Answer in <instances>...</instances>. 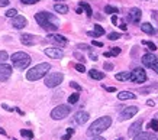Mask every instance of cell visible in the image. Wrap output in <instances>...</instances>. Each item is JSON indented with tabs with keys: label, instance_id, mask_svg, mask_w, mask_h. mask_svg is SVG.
<instances>
[{
	"label": "cell",
	"instance_id": "1",
	"mask_svg": "<svg viewBox=\"0 0 158 140\" xmlns=\"http://www.w3.org/2000/svg\"><path fill=\"white\" fill-rule=\"evenodd\" d=\"M35 20L38 22V25L42 29L48 30V32H55L60 28V22L54 15L48 13V12H39L35 15Z\"/></svg>",
	"mask_w": 158,
	"mask_h": 140
},
{
	"label": "cell",
	"instance_id": "2",
	"mask_svg": "<svg viewBox=\"0 0 158 140\" xmlns=\"http://www.w3.org/2000/svg\"><path fill=\"white\" fill-rule=\"evenodd\" d=\"M112 124V119L109 116H103L100 119H97L94 123H91V126L87 130V136L89 137H96V136L102 134L105 130H107Z\"/></svg>",
	"mask_w": 158,
	"mask_h": 140
},
{
	"label": "cell",
	"instance_id": "3",
	"mask_svg": "<svg viewBox=\"0 0 158 140\" xmlns=\"http://www.w3.org/2000/svg\"><path fill=\"white\" fill-rule=\"evenodd\" d=\"M49 69H51V65L48 62L38 64V65H35L34 68L29 69L28 74H26V78H28V81H38V80L48 75Z\"/></svg>",
	"mask_w": 158,
	"mask_h": 140
},
{
	"label": "cell",
	"instance_id": "4",
	"mask_svg": "<svg viewBox=\"0 0 158 140\" xmlns=\"http://www.w3.org/2000/svg\"><path fill=\"white\" fill-rule=\"evenodd\" d=\"M10 61L13 64L15 68H18V69H25V68L29 67V64H31V56H29L28 53L25 52H15L12 56H10Z\"/></svg>",
	"mask_w": 158,
	"mask_h": 140
},
{
	"label": "cell",
	"instance_id": "5",
	"mask_svg": "<svg viewBox=\"0 0 158 140\" xmlns=\"http://www.w3.org/2000/svg\"><path fill=\"white\" fill-rule=\"evenodd\" d=\"M62 80H64V75L61 72H51L45 77V85L48 88H55L61 84Z\"/></svg>",
	"mask_w": 158,
	"mask_h": 140
},
{
	"label": "cell",
	"instance_id": "6",
	"mask_svg": "<svg viewBox=\"0 0 158 140\" xmlns=\"http://www.w3.org/2000/svg\"><path fill=\"white\" fill-rule=\"evenodd\" d=\"M70 111H71V107L61 104V106H57L52 111H51V117H52L54 120H62V119L68 117Z\"/></svg>",
	"mask_w": 158,
	"mask_h": 140
},
{
	"label": "cell",
	"instance_id": "7",
	"mask_svg": "<svg viewBox=\"0 0 158 140\" xmlns=\"http://www.w3.org/2000/svg\"><path fill=\"white\" fill-rule=\"evenodd\" d=\"M131 81L132 82H136V84H141V82H145L147 81V74L142 68H136L131 72Z\"/></svg>",
	"mask_w": 158,
	"mask_h": 140
},
{
	"label": "cell",
	"instance_id": "8",
	"mask_svg": "<svg viewBox=\"0 0 158 140\" xmlns=\"http://www.w3.org/2000/svg\"><path fill=\"white\" fill-rule=\"evenodd\" d=\"M138 113V107H126L122 113L119 114V121H125V120H128V119H131V117H134L135 114Z\"/></svg>",
	"mask_w": 158,
	"mask_h": 140
},
{
	"label": "cell",
	"instance_id": "9",
	"mask_svg": "<svg viewBox=\"0 0 158 140\" xmlns=\"http://www.w3.org/2000/svg\"><path fill=\"white\" fill-rule=\"evenodd\" d=\"M10 75H12V67L5 62L0 64V81L2 82L7 81L10 78Z\"/></svg>",
	"mask_w": 158,
	"mask_h": 140
},
{
	"label": "cell",
	"instance_id": "10",
	"mask_svg": "<svg viewBox=\"0 0 158 140\" xmlns=\"http://www.w3.org/2000/svg\"><path fill=\"white\" fill-rule=\"evenodd\" d=\"M44 52H45V55H48L49 58L52 59H61L64 56V52L60 48H47Z\"/></svg>",
	"mask_w": 158,
	"mask_h": 140
},
{
	"label": "cell",
	"instance_id": "11",
	"mask_svg": "<svg viewBox=\"0 0 158 140\" xmlns=\"http://www.w3.org/2000/svg\"><path fill=\"white\" fill-rule=\"evenodd\" d=\"M128 18H129V22H132V23H139V20L142 18V12H141V9H138V7H132V9L129 10Z\"/></svg>",
	"mask_w": 158,
	"mask_h": 140
},
{
	"label": "cell",
	"instance_id": "12",
	"mask_svg": "<svg viewBox=\"0 0 158 140\" xmlns=\"http://www.w3.org/2000/svg\"><path fill=\"white\" fill-rule=\"evenodd\" d=\"M141 129H142V120H136L134 124L129 127V130H128V136L129 137H135V136H138L141 133Z\"/></svg>",
	"mask_w": 158,
	"mask_h": 140
},
{
	"label": "cell",
	"instance_id": "13",
	"mask_svg": "<svg viewBox=\"0 0 158 140\" xmlns=\"http://www.w3.org/2000/svg\"><path fill=\"white\" fill-rule=\"evenodd\" d=\"M26 25H28V20H26L25 16H16L12 20V26H13L15 29H23Z\"/></svg>",
	"mask_w": 158,
	"mask_h": 140
},
{
	"label": "cell",
	"instance_id": "14",
	"mask_svg": "<svg viewBox=\"0 0 158 140\" xmlns=\"http://www.w3.org/2000/svg\"><path fill=\"white\" fill-rule=\"evenodd\" d=\"M20 42L23 45H26V46H32V45L36 44V36H34L31 33H23L20 35Z\"/></svg>",
	"mask_w": 158,
	"mask_h": 140
},
{
	"label": "cell",
	"instance_id": "15",
	"mask_svg": "<svg viewBox=\"0 0 158 140\" xmlns=\"http://www.w3.org/2000/svg\"><path fill=\"white\" fill-rule=\"evenodd\" d=\"M157 56L155 55H152V53H145L144 56H142V64H144L145 67L148 68H152L154 64H157Z\"/></svg>",
	"mask_w": 158,
	"mask_h": 140
},
{
	"label": "cell",
	"instance_id": "16",
	"mask_svg": "<svg viewBox=\"0 0 158 140\" xmlns=\"http://www.w3.org/2000/svg\"><path fill=\"white\" fill-rule=\"evenodd\" d=\"M48 39L51 42H54V44L60 45V48L67 45V39H65V36H62V35H49Z\"/></svg>",
	"mask_w": 158,
	"mask_h": 140
},
{
	"label": "cell",
	"instance_id": "17",
	"mask_svg": "<svg viewBox=\"0 0 158 140\" xmlns=\"http://www.w3.org/2000/svg\"><path fill=\"white\" fill-rule=\"evenodd\" d=\"M89 113L86 111H77L76 114H74V121H76L77 124H84L87 120H89Z\"/></svg>",
	"mask_w": 158,
	"mask_h": 140
},
{
	"label": "cell",
	"instance_id": "18",
	"mask_svg": "<svg viewBox=\"0 0 158 140\" xmlns=\"http://www.w3.org/2000/svg\"><path fill=\"white\" fill-rule=\"evenodd\" d=\"M134 140H157L154 133H148V131H141L138 136H135Z\"/></svg>",
	"mask_w": 158,
	"mask_h": 140
},
{
	"label": "cell",
	"instance_id": "19",
	"mask_svg": "<svg viewBox=\"0 0 158 140\" xmlns=\"http://www.w3.org/2000/svg\"><path fill=\"white\" fill-rule=\"evenodd\" d=\"M118 98H119V100H135L136 95L131 91H120L119 94H118Z\"/></svg>",
	"mask_w": 158,
	"mask_h": 140
},
{
	"label": "cell",
	"instance_id": "20",
	"mask_svg": "<svg viewBox=\"0 0 158 140\" xmlns=\"http://www.w3.org/2000/svg\"><path fill=\"white\" fill-rule=\"evenodd\" d=\"M141 30H142V32H145V33H148V35H154V33H155V29H154V26L151 23H142V25H141Z\"/></svg>",
	"mask_w": 158,
	"mask_h": 140
},
{
	"label": "cell",
	"instance_id": "21",
	"mask_svg": "<svg viewBox=\"0 0 158 140\" xmlns=\"http://www.w3.org/2000/svg\"><path fill=\"white\" fill-rule=\"evenodd\" d=\"M89 75H90V78H93V80H103V78H105V74L100 72V71H97V69H90V71H89Z\"/></svg>",
	"mask_w": 158,
	"mask_h": 140
},
{
	"label": "cell",
	"instance_id": "22",
	"mask_svg": "<svg viewBox=\"0 0 158 140\" xmlns=\"http://www.w3.org/2000/svg\"><path fill=\"white\" fill-rule=\"evenodd\" d=\"M80 7H83V10L86 12V15L89 16V18L93 16V10H91V7H90L89 3H86V2H80Z\"/></svg>",
	"mask_w": 158,
	"mask_h": 140
},
{
	"label": "cell",
	"instance_id": "23",
	"mask_svg": "<svg viewBox=\"0 0 158 140\" xmlns=\"http://www.w3.org/2000/svg\"><path fill=\"white\" fill-rule=\"evenodd\" d=\"M115 78L118 80V81H128V80H131V72H129V71H126V72L116 74Z\"/></svg>",
	"mask_w": 158,
	"mask_h": 140
},
{
	"label": "cell",
	"instance_id": "24",
	"mask_svg": "<svg viewBox=\"0 0 158 140\" xmlns=\"http://www.w3.org/2000/svg\"><path fill=\"white\" fill-rule=\"evenodd\" d=\"M54 9H55V12H57V13H62V15H64V13H67V12H68V6L60 5V3H58V5L54 6Z\"/></svg>",
	"mask_w": 158,
	"mask_h": 140
},
{
	"label": "cell",
	"instance_id": "25",
	"mask_svg": "<svg viewBox=\"0 0 158 140\" xmlns=\"http://www.w3.org/2000/svg\"><path fill=\"white\" fill-rule=\"evenodd\" d=\"M148 127H149V129H151L152 131H155V133H157V131H158V120H157V119H152V120L149 121Z\"/></svg>",
	"mask_w": 158,
	"mask_h": 140
},
{
	"label": "cell",
	"instance_id": "26",
	"mask_svg": "<svg viewBox=\"0 0 158 140\" xmlns=\"http://www.w3.org/2000/svg\"><path fill=\"white\" fill-rule=\"evenodd\" d=\"M78 98H80V94H78V92H74V94H71V95L68 97V103H70V104H76V103L78 101Z\"/></svg>",
	"mask_w": 158,
	"mask_h": 140
},
{
	"label": "cell",
	"instance_id": "27",
	"mask_svg": "<svg viewBox=\"0 0 158 140\" xmlns=\"http://www.w3.org/2000/svg\"><path fill=\"white\" fill-rule=\"evenodd\" d=\"M105 12L106 13H112V15H116V13H119V9L118 7H113V6H106L105 7Z\"/></svg>",
	"mask_w": 158,
	"mask_h": 140
},
{
	"label": "cell",
	"instance_id": "28",
	"mask_svg": "<svg viewBox=\"0 0 158 140\" xmlns=\"http://www.w3.org/2000/svg\"><path fill=\"white\" fill-rule=\"evenodd\" d=\"M120 36H122V35L118 33V32H112V33H109V36H107V38H109V41H118Z\"/></svg>",
	"mask_w": 158,
	"mask_h": 140
},
{
	"label": "cell",
	"instance_id": "29",
	"mask_svg": "<svg viewBox=\"0 0 158 140\" xmlns=\"http://www.w3.org/2000/svg\"><path fill=\"white\" fill-rule=\"evenodd\" d=\"M142 45H147L149 51H155V49H157L155 44H152V42H149V41H142Z\"/></svg>",
	"mask_w": 158,
	"mask_h": 140
},
{
	"label": "cell",
	"instance_id": "30",
	"mask_svg": "<svg viewBox=\"0 0 158 140\" xmlns=\"http://www.w3.org/2000/svg\"><path fill=\"white\" fill-rule=\"evenodd\" d=\"M6 16H7V18H16V16H18V10L16 9H9L7 12H6Z\"/></svg>",
	"mask_w": 158,
	"mask_h": 140
},
{
	"label": "cell",
	"instance_id": "31",
	"mask_svg": "<svg viewBox=\"0 0 158 140\" xmlns=\"http://www.w3.org/2000/svg\"><path fill=\"white\" fill-rule=\"evenodd\" d=\"M94 32H96L99 36H102V35H105V29L102 28L100 25H94Z\"/></svg>",
	"mask_w": 158,
	"mask_h": 140
},
{
	"label": "cell",
	"instance_id": "32",
	"mask_svg": "<svg viewBox=\"0 0 158 140\" xmlns=\"http://www.w3.org/2000/svg\"><path fill=\"white\" fill-rule=\"evenodd\" d=\"M20 134L23 136V137H29V139H32V137H34V133H32V131L31 130H20Z\"/></svg>",
	"mask_w": 158,
	"mask_h": 140
},
{
	"label": "cell",
	"instance_id": "33",
	"mask_svg": "<svg viewBox=\"0 0 158 140\" xmlns=\"http://www.w3.org/2000/svg\"><path fill=\"white\" fill-rule=\"evenodd\" d=\"M7 58H9L7 52H6V51H0V64H3Z\"/></svg>",
	"mask_w": 158,
	"mask_h": 140
},
{
	"label": "cell",
	"instance_id": "34",
	"mask_svg": "<svg viewBox=\"0 0 158 140\" xmlns=\"http://www.w3.org/2000/svg\"><path fill=\"white\" fill-rule=\"evenodd\" d=\"M74 68H76L78 72H86V67H84L83 64H76V65H74Z\"/></svg>",
	"mask_w": 158,
	"mask_h": 140
},
{
	"label": "cell",
	"instance_id": "35",
	"mask_svg": "<svg viewBox=\"0 0 158 140\" xmlns=\"http://www.w3.org/2000/svg\"><path fill=\"white\" fill-rule=\"evenodd\" d=\"M70 87H73L74 90H77V91H81V85H78V84H77V82H74V81L70 82Z\"/></svg>",
	"mask_w": 158,
	"mask_h": 140
},
{
	"label": "cell",
	"instance_id": "36",
	"mask_svg": "<svg viewBox=\"0 0 158 140\" xmlns=\"http://www.w3.org/2000/svg\"><path fill=\"white\" fill-rule=\"evenodd\" d=\"M110 53H112V56H116V55H119L120 53V48H112V51H110Z\"/></svg>",
	"mask_w": 158,
	"mask_h": 140
},
{
	"label": "cell",
	"instance_id": "37",
	"mask_svg": "<svg viewBox=\"0 0 158 140\" xmlns=\"http://www.w3.org/2000/svg\"><path fill=\"white\" fill-rule=\"evenodd\" d=\"M23 5H35V3H38L39 0H20Z\"/></svg>",
	"mask_w": 158,
	"mask_h": 140
},
{
	"label": "cell",
	"instance_id": "38",
	"mask_svg": "<svg viewBox=\"0 0 158 140\" xmlns=\"http://www.w3.org/2000/svg\"><path fill=\"white\" fill-rule=\"evenodd\" d=\"M103 68H105L106 71H112V69H113V64H110V62H105Z\"/></svg>",
	"mask_w": 158,
	"mask_h": 140
},
{
	"label": "cell",
	"instance_id": "39",
	"mask_svg": "<svg viewBox=\"0 0 158 140\" xmlns=\"http://www.w3.org/2000/svg\"><path fill=\"white\" fill-rule=\"evenodd\" d=\"M74 56H76V58L78 59V61H80V62H84V61H86V58H84L83 55H80L78 52H74Z\"/></svg>",
	"mask_w": 158,
	"mask_h": 140
},
{
	"label": "cell",
	"instance_id": "40",
	"mask_svg": "<svg viewBox=\"0 0 158 140\" xmlns=\"http://www.w3.org/2000/svg\"><path fill=\"white\" fill-rule=\"evenodd\" d=\"M10 2L9 0H0V7H5V6H7Z\"/></svg>",
	"mask_w": 158,
	"mask_h": 140
},
{
	"label": "cell",
	"instance_id": "41",
	"mask_svg": "<svg viewBox=\"0 0 158 140\" xmlns=\"http://www.w3.org/2000/svg\"><path fill=\"white\" fill-rule=\"evenodd\" d=\"M91 45H93V46H99V48H102V46H103V44H102V42H99V41H93V42H91Z\"/></svg>",
	"mask_w": 158,
	"mask_h": 140
},
{
	"label": "cell",
	"instance_id": "42",
	"mask_svg": "<svg viewBox=\"0 0 158 140\" xmlns=\"http://www.w3.org/2000/svg\"><path fill=\"white\" fill-rule=\"evenodd\" d=\"M2 107H3L5 110H7V111H13V108H12V107H9L7 104H2Z\"/></svg>",
	"mask_w": 158,
	"mask_h": 140
},
{
	"label": "cell",
	"instance_id": "43",
	"mask_svg": "<svg viewBox=\"0 0 158 140\" xmlns=\"http://www.w3.org/2000/svg\"><path fill=\"white\" fill-rule=\"evenodd\" d=\"M87 35H89V36H91V38H97V36H99L96 32H87Z\"/></svg>",
	"mask_w": 158,
	"mask_h": 140
},
{
	"label": "cell",
	"instance_id": "44",
	"mask_svg": "<svg viewBox=\"0 0 158 140\" xmlns=\"http://www.w3.org/2000/svg\"><path fill=\"white\" fill-rule=\"evenodd\" d=\"M71 136H73V134H68V133H67L65 136H62L61 140H70V139H71Z\"/></svg>",
	"mask_w": 158,
	"mask_h": 140
},
{
	"label": "cell",
	"instance_id": "45",
	"mask_svg": "<svg viewBox=\"0 0 158 140\" xmlns=\"http://www.w3.org/2000/svg\"><path fill=\"white\" fill-rule=\"evenodd\" d=\"M112 23H113V25H116V23H118V16H116V15H113V16H112Z\"/></svg>",
	"mask_w": 158,
	"mask_h": 140
},
{
	"label": "cell",
	"instance_id": "46",
	"mask_svg": "<svg viewBox=\"0 0 158 140\" xmlns=\"http://www.w3.org/2000/svg\"><path fill=\"white\" fill-rule=\"evenodd\" d=\"M90 59H91V61H97V55H96V53H91L90 52Z\"/></svg>",
	"mask_w": 158,
	"mask_h": 140
},
{
	"label": "cell",
	"instance_id": "47",
	"mask_svg": "<svg viewBox=\"0 0 158 140\" xmlns=\"http://www.w3.org/2000/svg\"><path fill=\"white\" fill-rule=\"evenodd\" d=\"M147 106H149V107H154V106H155L154 100H148V101H147Z\"/></svg>",
	"mask_w": 158,
	"mask_h": 140
},
{
	"label": "cell",
	"instance_id": "48",
	"mask_svg": "<svg viewBox=\"0 0 158 140\" xmlns=\"http://www.w3.org/2000/svg\"><path fill=\"white\" fill-rule=\"evenodd\" d=\"M105 88H106V90H107L109 92H115V91H116V88H115V87H105Z\"/></svg>",
	"mask_w": 158,
	"mask_h": 140
},
{
	"label": "cell",
	"instance_id": "49",
	"mask_svg": "<svg viewBox=\"0 0 158 140\" xmlns=\"http://www.w3.org/2000/svg\"><path fill=\"white\" fill-rule=\"evenodd\" d=\"M119 26H120V29H122V30H126V29H128V26H126V23H123V22H122V23H120Z\"/></svg>",
	"mask_w": 158,
	"mask_h": 140
},
{
	"label": "cell",
	"instance_id": "50",
	"mask_svg": "<svg viewBox=\"0 0 158 140\" xmlns=\"http://www.w3.org/2000/svg\"><path fill=\"white\" fill-rule=\"evenodd\" d=\"M91 140H106L105 137H102V136H96V137H93Z\"/></svg>",
	"mask_w": 158,
	"mask_h": 140
},
{
	"label": "cell",
	"instance_id": "51",
	"mask_svg": "<svg viewBox=\"0 0 158 140\" xmlns=\"http://www.w3.org/2000/svg\"><path fill=\"white\" fill-rule=\"evenodd\" d=\"M78 48L80 49H90L89 48V45H78Z\"/></svg>",
	"mask_w": 158,
	"mask_h": 140
},
{
	"label": "cell",
	"instance_id": "52",
	"mask_svg": "<svg viewBox=\"0 0 158 140\" xmlns=\"http://www.w3.org/2000/svg\"><path fill=\"white\" fill-rule=\"evenodd\" d=\"M152 69H154V71H155V72H157V74H158V62H157V64H154V67H152Z\"/></svg>",
	"mask_w": 158,
	"mask_h": 140
},
{
	"label": "cell",
	"instance_id": "53",
	"mask_svg": "<svg viewBox=\"0 0 158 140\" xmlns=\"http://www.w3.org/2000/svg\"><path fill=\"white\" fill-rule=\"evenodd\" d=\"M67 133L68 134H74V129H67Z\"/></svg>",
	"mask_w": 158,
	"mask_h": 140
},
{
	"label": "cell",
	"instance_id": "54",
	"mask_svg": "<svg viewBox=\"0 0 158 140\" xmlns=\"http://www.w3.org/2000/svg\"><path fill=\"white\" fill-rule=\"evenodd\" d=\"M103 55H105L106 58H109V56H112V53H110V51H109V52H105Z\"/></svg>",
	"mask_w": 158,
	"mask_h": 140
},
{
	"label": "cell",
	"instance_id": "55",
	"mask_svg": "<svg viewBox=\"0 0 158 140\" xmlns=\"http://www.w3.org/2000/svg\"><path fill=\"white\" fill-rule=\"evenodd\" d=\"M77 13H78V15H80V13H83V7H78V9H77Z\"/></svg>",
	"mask_w": 158,
	"mask_h": 140
},
{
	"label": "cell",
	"instance_id": "56",
	"mask_svg": "<svg viewBox=\"0 0 158 140\" xmlns=\"http://www.w3.org/2000/svg\"><path fill=\"white\" fill-rule=\"evenodd\" d=\"M0 134H3V136H5V134H6V131H5V130H3V129H2V127H0Z\"/></svg>",
	"mask_w": 158,
	"mask_h": 140
},
{
	"label": "cell",
	"instance_id": "57",
	"mask_svg": "<svg viewBox=\"0 0 158 140\" xmlns=\"http://www.w3.org/2000/svg\"><path fill=\"white\" fill-rule=\"evenodd\" d=\"M116 140H123V139H122V137H119V139H116Z\"/></svg>",
	"mask_w": 158,
	"mask_h": 140
},
{
	"label": "cell",
	"instance_id": "58",
	"mask_svg": "<svg viewBox=\"0 0 158 140\" xmlns=\"http://www.w3.org/2000/svg\"><path fill=\"white\" fill-rule=\"evenodd\" d=\"M12 140H16V139H12Z\"/></svg>",
	"mask_w": 158,
	"mask_h": 140
},
{
	"label": "cell",
	"instance_id": "59",
	"mask_svg": "<svg viewBox=\"0 0 158 140\" xmlns=\"http://www.w3.org/2000/svg\"><path fill=\"white\" fill-rule=\"evenodd\" d=\"M157 140H158V139H157Z\"/></svg>",
	"mask_w": 158,
	"mask_h": 140
}]
</instances>
